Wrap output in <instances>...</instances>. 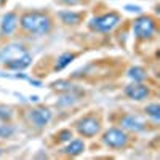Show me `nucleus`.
Masks as SVG:
<instances>
[{
  "label": "nucleus",
  "instance_id": "obj_1",
  "mask_svg": "<svg viewBox=\"0 0 160 160\" xmlns=\"http://www.w3.org/2000/svg\"><path fill=\"white\" fill-rule=\"evenodd\" d=\"M19 24L26 32L31 34H47L51 29V18L47 13L28 11L19 18Z\"/></svg>",
  "mask_w": 160,
  "mask_h": 160
},
{
  "label": "nucleus",
  "instance_id": "obj_2",
  "mask_svg": "<svg viewBox=\"0 0 160 160\" xmlns=\"http://www.w3.org/2000/svg\"><path fill=\"white\" fill-rule=\"evenodd\" d=\"M118 22H120V15L115 11H111V13H106V15L93 18L88 26L95 32H111Z\"/></svg>",
  "mask_w": 160,
  "mask_h": 160
},
{
  "label": "nucleus",
  "instance_id": "obj_3",
  "mask_svg": "<svg viewBox=\"0 0 160 160\" xmlns=\"http://www.w3.org/2000/svg\"><path fill=\"white\" fill-rule=\"evenodd\" d=\"M155 29H157L155 21L151 16H139L133 22V32L139 40L152 38V35L155 34Z\"/></svg>",
  "mask_w": 160,
  "mask_h": 160
},
{
  "label": "nucleus",
  "instance_id": "obj_4",
  "mask_svg": "<svg viewBox=\"0 0 160 160\" xmlns=\"http://www.w3.org/2000/svg\"><path fill=\"white\" fill-rule=\"evenodd\" d=\"M102 141H104L106 146H109V148L120 149V148H125L128 144V135L125 131L118 130V128H111L104 133Z\"/></svg>",
  "mask_w": 160,
  "mask_h": 160
},
{
  "label": "nucleus",
  "instance_id": "obj_5",
  "mask_svg": "<svg viewBox=\"0 0 160 160\" xmlns=\"http://www.w3.org/2000/svg\"><path fill=\"white\" fill-rule=\"evenodd\" d=\"M99 130H101L99 120H98L96 117H93V115L83 117V118H80L78 122H77V131H78L82 136L91 138V136L98 135Z\"/></svg>",
  "mask_w": 160,
  "mask_h": 160
},
{
  "label": "nucleus",
  "instance_id": "obj_6",
  "mask_svg": "<svg viewBox=\"0 0 160 160\" xmlns=\"http://www.w3.org/2000/svg\"><path fill=\"white\" fill-rule=\"evenodd\" d=\"M24 55H28V51H26V48L22 45H8L2 50V53H0V59L8 62V61H13V59H18Z\"/></svg>",
  "mask_w": 160,
  "mask_h": 160
},
{
  "label": "nucleus",
  "instance_id": "obj_7",
  "mask_svg": "<svg viewBox=\"0 0 160 160\" xmlns=\"http://www.w3.org/2000/svg\"><path fill=\"white\" fill-rule=\"evenodd\" d=\"M18 22H19L18 15L15 11H10V13H7V15H3L2 22H0V31H2V34H5V35H10V34H13L16 31Z\"/></svg>",
  "mask_w": 160,
  "mask_h": 160
},
{
  "label": "nucleus",
  "instance_id": "obj_8",
  "mask_svg": "<svg viewBox=\"0 0 160 160\" xmlns=\"http://www.w3.org/2000/svg\"><path fill=\"white\" fill-rule=\"evenodd\" d=\"M29 118H31V122L38 127V128H42L45 127L50 120H51V112L45 108H40V109H34L29 112Z\"/></svg>",
  "mask_w": 160,
  "mask_h": 160
},
{
  "label": "nucleus",
  "instance_id": "obj_9",
  "mask_svg": "<svg viewBox=\"0 0 160 160\" xmlns=\"http://www.w3.org/2000/svg\"><path fill=\"white\" fill-rule=\"evenodd\" d=\"M125 95L133 101H141L149 95V88L146 85H141V83L136 82V83H133V85L125 88Z\"/></svg>",
  "mask_w": 160,
  "mask_h": 160
},
{
  "label": "nucleus",
  "instance_id": "obj_10",
  "mask_svg": "<svg viewBox=\"0 0 160 160\" xmlns=\"http://www.w3.org/2000/svg\"><path fill=\"white\" fill-rule=\"evenodd\" d=\"M120 125H122L125 130H130V131H142L146 128L144 122L136 115H125V117H122Z\"/></svg>",
  "mask_w": 160,
  "mask_h": 160
},
{
  "label": "nucleus",
  "instance_id": "obj_11",
  "mask_svg": "<svg viewBox=\"0 0 160 160\" xmlns=\"http://www.w3.org/2000/svg\"><path fill=\"white\" fill-rule=\"evenodd\" d=\"M31 62H32V58H31V55L28 53V55H24V56H21L18 59H13V61L5 62V66H7L8 69H13V71H22L26 68H29Z\"/></svg>",
  "mask_w": 160,
  "mask_h": 160
},
{
  "label": "nucleus",
  "instance_id": "obj_12",
  "mask_svg": "<svg viewBox=\"0 0 160 160\" xmlns=\"http://www.w3.org/2000/svg\"><path fill=\"white\" fill-rule=\"evenodd\" d=\"M83 151H85V144H83V141H80V139L71 141L64 148V152L68 154V155H78V154H82Z\"/></svg>",
  "mask_w": 160,
  "mask_h": 160
},
{
  "label": "nucleus",
  "instance_id": "obj_13",
  "mask_svg": "<svg viewBox=\"0 0 160 160\" xmlns=\"http://www.w3.org/2000/svg\"><path fill=\"white\" fill-rule=\"evenodd\" d=\"M59 18L64 24H77V22H80V18L82 16L78 13H74V11H61Z\"/></svg>",
  "mask_w": 160,
  "mask_h": 160
},
{
  "label": "nucleus",
  "instance_id": "obj_14",
  "mask_svg": "<svg viewBox=\"0 0 160 160\" xmlns=\"http://www.w3.org/2000/svg\"><path fill=\"white\" fill-rule=\"evenodd\" d=\"M74 58H75V56L72 55V53H62V55L58 58L56 64H55V71H61V69H64L66 66H69V64L72 62Z\"/></svg>",
  "mask_w": 160,
  "mask_h": 160
},
{
  "label": "nucleus",
  "instance_id": "obj_15",
  "mask_svg": "<svg viewBox=\"0 0 160 160\" xmlns=\"http://www.w3.org/2000/svg\"><path fill=\"white\" fill-rule=\"evenodd\" d=\"M128 77L130 78H133L135 82H142V80L146 78V71L142 69V68H131L130 71H128Z\"/></svg>",
  "mask_w": 160,
  "mask_h": 160
},
{
  "label": "nucleus",
  "instance_id": "obj_16",
  "mask_svg": "<svg viewBox=\"0 0 160 160\" xmlns=\"http://www.w3.org/2000/svg\"><path fill=\"white\" fill-rule=\"evenodd\" d=\"M146 112H148V115L152 117L155 122H158V120H160V106H158V104H151V106H148V108H146Z\"/></svg>",
  "mask_w": 160,
  "mask_h": 160
},
{
  "label": "nucleus",
  "instance_id": "obj_17",
  "mask_svg": "<svg viewBox=\"0 0 160 160\" xmlns=\"http://www.w3.org/2000/svg\"><path fill=\"white\" fill-rule=\"evenodd\" d=\"M75 99H77V96H74V95H68V96H62L61 99H59V106H68V104H74L75 102Z\"/></svg>",
  "mask_w": 160,
  "mask_h": 160
},
{
  "label": "nucleus",
  "instance_id": "obj_18",
  "mask_svg": "<svg viewBox=\"0 0 160 160\" xmlns=\"http://www.w3.org/2000/svg\"><path fill=\"white\" fill-rule=\"evenodd\" d=\"M11 118V111L7 108H0V120L2 122H7V120Z\"/></svg>",
  "mask_w": 160,
  "mask_h": 160
},
{
  "label": "nucleus",
  "instance_id": "obj_19",
  "mask_svg": "<svg viewBox=\"0 0 160 160\" xmlns=\"http://www.w3.org/2000/svg\"><path fill=\"white\" fill-rule=\"evenodd\" d=\"M58 138H59V141H71L72 131H71V130H62V131H59Z\"/></svg>",
  "mask_w": 160,
  "mask_h": 160
},
{
  "label": "nucleus",
  "instance_id": "obj_20",
  "mask_svg": "<svg viewBox=\"0 0 160 160\" xmlns=\"http://www.w3.org/2000/svg\"><path fill=\"white\" fill-rule=\"evenodd\" d=\"M53 87H55L56 90H69L72 85L68 83V82H56V83H53Z\"/></svg>",
  "mask_w": 160,
  "mask_h": 160
},
{
  "label": "nucleus",
  "instance_id": "obj_21",
  "mask_svg": "<svg viewBox=\"0 0 160 160\" xmlns=\"http://www.w3.org/2000/svg\"><path fill=\"white\" fill-rule=\"evenodd\" d=\"M13 131H15L13 128H10L7 125H2V128H0V136H10Z\"/></svg>",
  "mask_w": 160,
  "mask_h": 160
},
{
  "label": "nucleus",
  "instance_id": "obj_22",
  "mask_svg": "<svg viewBox=\"0 0 160 160\" xmlns=\"http://www.w3.org/2000/svg\"><path fill=\"white\" fill-rule=\"evenodd\" d=\"M125 10H127V11H131V13H133V11H135V13H139V11H141L139 7H133V5H127Z\"/></svg>",
  "mask_w": 160,
  "mask_h": 160
},
{
  "label": "nucleus",
  "instance_id": "obj_23",
  "mask_svg": "<svg viewBox=\"0 0 160 160\" xmlns=\"http://www.w3.org/2000/svg\"><path fill=\"white\" fill-rule=\"evenodd\" d=\"M62 3H68V5H74V3H77L78 0H61Z\"/></svg>",
  "mask_w": 160,
  "mask_h": 160
},
{
  "label": "nucleus",
  "instance_id": "obj_24",
  "mask_svg": "<svg viewBox=\"0 0 160 160\" xmlns=\"http://www.w3.org/2000/svg\"><path fill=\"white\" fill-rule=\"evenodd\" d=\"M2 154H3V151H2V149H0V155H2Z\"/></svg>",
  "mask_w": 160,
  "mask_h": 160
}]
</instances>
